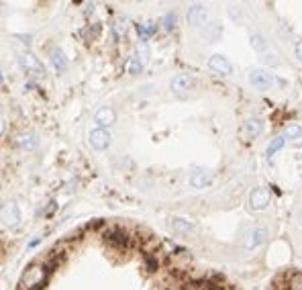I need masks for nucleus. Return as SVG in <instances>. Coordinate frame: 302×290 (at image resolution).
<instances>
[{"label": "nucleus", "mask_w": 302, "mask_h": 290, "mask_svg": "<svg viewBox=\"0 0 302 290\" xmlns=\"http://www.w3.org/2000/svg\"><path fill=\"white\" fill-rule=\"evenodd\" d=\"M47 276H49V274H47L45 266H41V264H31V266L23 272L21 282H19V288H21V290H39V288H43Z\"/></svg>", "instance_id": "f03ea898"}, {"label": "nucleus", "mask_w": 302, "mask_h": 290, "mask_svg": "<svg viewBox=\"0 0 302 290\" xmlns=\"http://www.w3.org/2000/svg\"><path fill=\"white\" fill-rule=\"evenodd\" d=\"M115 121H117V111L111 109V107H100V109L94 113L96 129H109L111 125H115Z\"/></svg>", "instance_id": "f8f14e48"}, {"label": "nucleus", "mask_w": 302, "mask_h": 290, "mask_svg": "<svg viewBox=\"0 0 302 290\" xmlns=\"http://www.w3.org/2000/svg\"><path fill=\"white\" fill-rule=\"evenodd\" d=\"M103 239H105V244H107L109 248L119 250V252H125V250H129V248H133V246L139 244L137 235H133L131 231L121 229V227H113V229L105 231Z\"/></svg>", "instance_id": "f257e3e1"}, {"label": "nucleus", "mask_w": 302, "mask_h": 290, "mask_svg": "<svg viewBox=\"0 0 302 290\" xmlns=\"http://www.w3.org/2000/svg\"><path fill=\"white\" fill-rule=\"evenodd\" d=\"M300 225H302V215H300Z\"/></svg>", "instance_id": "473e14b6"}, {"label": "nucleus", "mask_w": 302, "mask_h": 290, "mask_svg": "<svg viewBox=\"0 0 302 290\" xmlns=\"http://www.w3.org/2000/svg\"><path fill=\"white\" fill-rule=\"evenodd\" d=\"M249 43H251V47L258 52V54H266L268 52V39L262 35V33H254L251 35V39H249Z\"/></svg>", "instance_id": "a211bd4d"}, {"label": "nucleus", "mask_w": 302, "mask_h": 290, "mask_svg": "<svg viewBox=\"0 0 302 290\" xmlns=\"http://www.w3.org/2000/svg\"><path fill=\"white\" fill-rule=\"evenodd\" d=\"M17 145L21 150H33V148H37V137L35 135H23V139H19Z\"/></svg>", "instance_id": "393cba45"}, {"label": "nucleus", "mask_w": 302, "mask_h": 290, "mask_svg": "<svg viewBox=\"0 0 302 290\" xmlns=\"http://www.w3.org/2000/svg\"><path fill=\"white\" fill-rule=\"evenodd\" d=\"M168 225H170V229H172L174 233L186 235V237H188V235H194V231H196V225H194L192 221L184 219V217H170Z\"/></svg>", "instance_id": "ddd939ff"}, {"label": "nucleus", "mask_w": 302, "mask_h": 290, "mask_svg": "<svg viewBox=\"0 0 302 290\" xmlns=\"http://www.w3.org/2000/svg\"><path fill=\"white\" fill-rule=\"evenodd\" d=\"M247 203H249V211H264V209H268V207H270V203H272L270 190H268V188H264V186L254 188V190L249 192Z\"/></svg>", "instance_id": "423d86ee"}, {"label": "nucleus", "mask_w": 302, "mask_h": 290, "mask_svg": "<svg viewBox=\"0 0 302 290\" xmlns=\"http://www.w3.org/2000/svg\"><path fill=\"white\" fill-rule=\"evenodd\" d=\"M284 148H286V139H284L282 135L274 137V139L268 143V148H266V158H268V160H274V156H276L280 150H284Z\"/></svg>", "instance_id": "dca6fc26"}, {"label": "nucleus", "mask_w": 302, "mask_h": 290, "mask_svg": "<svg viewBox=\"0 0 302 290\" xmlns=\"http://www.w3.org/2000/svg\"><path fill=\"white\" fill-rule=\"evenodd\" d=\"M186 19H188V25L190 27H196V29H205L209 25V7L207 5H190L188 7V13H186Z\"/></svg>", "instance_id": "39448f33"}, {"label": "nucleus", "mask_w": 302, "mask_h": 290, "mask_svg": "<svg viewBox=\"0 0 302 290\" xmlns=\"http://www.w3.org/2000/svg\"><path fill=\"white\" fill-rule=\"evenodd\" d=\"M207 68H209V72H213L215 76H223V78H227V76L233 74V64H231L225 56H221V54L211 56L209 62H207Z\"/></svg>", "instance_id": "9d476101"}, {"label": "nucleus", "mask_w": 302, "mask_h": 290, "mask_svg": "<svg viewBox=\"0 0 302 290\" xmlns=\"http://www.w3.org/2000/svg\"><path fill=\"white\" fill-rule=\"evenodd\" d=\"M5 129H7V123H5V115L0 113V137L5 135Z\"/></svg>", "instance_id": "c756f323"}, {"label": "nucleus", "mask_w": 302, "mask_h": 290, "mask_svg": "<svg viewBox=\"0 0 302 290\" xmlns=\"http://www.w3.org/2000/svg\"><path fill=\"white\" fill-rule=\"evenodd\" d=\"M294 56H296L298 62H302V39L296 41V45H294Z\"/></svg>", "instance_id": "c85d7f7f"}, {"label": "nucleus", "mask_w": 302, "mask_h": 290, "mask_svg": "<svg viewBox=\"0 0 302 290\" xmlns=\"http://www.w3.org/2000/svg\"><path fill=\"white\" fill-rule=\"evenodd\" d=\"M288 290H302V272H296L288 278Z\"/></svg>", "instance_id": "bb28decb"}, {"label": "nucleus", "mask_w": 302, "mask_h": 290, "mask_svg": "<svg viewBox=\"0 0 302 290\" xmlns=\"http://www.w3.org/2000/svg\"><path fill=\"white\" fill-rule=\"evenodd\" d=\"M205 35L209 37V41H217L221 35H223V27L219 23H209L205 27Z\"/></svg>", "instance_id": "412c9836"}, {"label": "nucleus", "mask_w": 302, "mask_h": 290, "mask_svg": "<svg viewBox=\"0 0 302 290\" xmlns=\"http://www.w3.org/2000/svg\"><path fill=\"white\" fill-rule=\"evenodd\" d=\"M268 239H270V229L268 227H262V225L251 227L243 235V250L245 252H256L258 248H262L266 244Z\"/></svg>", "instance_id": "7ed1b4c3"}, {"label": "nucleus", "mask_w": 302, "mask_h": 290, "mask_svg": "<svg viewBox=\"0 0 302 290\" xmlns=\"http://www.w3.org/2000/svg\"><path fill=\"white\" fill-rule=\"evenodd\" d=\"M21 64H23V68L29 72V74H35V76H45V68H43V64L33 56V54H23L21 56Z\"/></svg>", "instance_id": "4468645a"}, {"label": "nucleus", "mask_w": 302, "mask_h": 290, "mask_svg": "<svg viewBox=\"0 0 302 290\" xmlns=\"http://www.w3.org/2000/svg\"><path fill=\"white\" fill-rule=\"evenodd\" d=\"M160 266H162V262H160V258L156 256V254H145V270L147 272H158L160 270Z\"/></svg>", "instance_id": "4be33fe9"}, {"label": "nucleus", "mask_w": 302, "mask_h": 290, "mask_svg": "<svg viewBox=\"0 0 302 290\" xmlns=\"http://www.w3.org/2000/svg\"><path fill=\"white\" fill-rule=\"evenodd\" d=\"M188 182H190L192 188L203 190V188L213 186V182H215V174H213L211 170H207V168H194V170L190 172Z\"/></svg>", "instance_id": "1a4fd4ad"}, {"label": "nucleus", "mask_w": 302, "mask_h": 290, "mask_svg": "<svg viewBox=\"0 0 302 290\" xmlns=\"http://www.w3.org/2000/svg\"><path fill=\"white\" fill-rule=\"evenodd\" d=\"M264 119H260V117H249L247 121H245V135L249 137V139H256V137H260L262 133H264Z\"/></svg>", "instance_id": "2eb2a0df"}, {"label": "nucleus", "mask_w": 302, "mask_h": 290, "mask_svg": "<svg viewBox=\"0 0 302 290\" xmlns=\"http://www.w3.org/2000/svg\"><path fill=\"white\" fill-rule=\"evenodd\" d=\"M41 244V237H37V239H33V241H29V246H27V250H35L37 246Z\"/></svg>", "instance_id": "7c9ffc66"}, {"label": "nucleus", "mask_w": 302, "mask_h": 290, "mask_svg": "<svg viewBox=\"0 0 302 290\" xmlns=\"http://www.w3.org/2000/svg\"><path fill=\"white\" fill-rule=\"evenodd\" d=\"M49 60H52V66L58 70V72H64L66 68H68V60H66V56H64V52L62 50H52L49 52Z\"/></svg>", "instance_id": "f3484780"}, {"label": "nucleus", "mask_w": 302, "mask_h": 290, "mask_svg": "<svg viewBox=\"0 0 302 290\" xmlns=\"http://www.w3.org/2000/svg\"><path fill=\"white\" fill-rule=\"evenodd\" d=\"M194 86H196V82H194V78L188 76V74H176V76L170 80V88H172V92H174L176 96H186Z\"/></svg>", "instance_id": "9b49d317"}, {"label": "nucleus", "mask_w": 302, "mask_h": 290, "mask_svg": "<svg viewBox=\"0 0 302 290\" xmlns=\"http://www.w3.org/2000/svg\"><path fill=\"white\" fill-rule=\"evenodd\" d=\"M229 17H231V21L241 23V21H243V7H239V5H231V7H229Z\"/></svg>", "instance_id": "cd10ccee"}, {"label": "nucleus", "mask_w": 302, "mask_h": 290, "mask_svg": "<svg viewBox=\"0 0 302 290\" xmlns=\"http://www.w3.org/2000/svg\"><path fill=\"white\" fill-rule=\"evenodd\" d=\"M282 137L286 141H300L302 139V127L300 125H288L282 133Z\"/></svg>", "instance_id": "6ab92c4d"}, {"label": "nucleus", "mask_w": 302, "mask_h": 290, "mask_svg": "<svg viewBox=\"0 0 302 290\" xmlns=\"http://www.w3.org/2000/svg\"><path fill=\"white\" fill-rule=\"evenodd\" d=\"M0 84H3V74H0Z\"/></svg>", "instance_id": "2f4dec72"}, {"label": "nucleus", "mask_w": 302, "mask_h": 290, "mask_svg": "<svg viewBox=\"0 0 302 290\" xmlns=\"http://www.w3.org/2000/svg\"><path fill=\"white\" fill-rule=\"evenodd\" d=\"M162 27H164V31H174L176 27H178V15L176 13H168L166 17H164V21H162Z\"/></svg>", "instance_id": "b1692460"}, {"label": "nucleus", "mask_w": 302, "mask_h": 290, "mask_svg": "<svg viewBox=\"0 0 302 290\" xmlns=\"http://www.w3.org/2000/svg\"><path fill=\"white\" fill-rule=\"evenodd\" d=\"M88 141H90V148L94 152H107L113 143V137L107 129H92L88 133Z\"/></svg>", "instance_id": "6e6552de"}, {"label": "nucleus", "mask_w": 302, "mask_h": 290, "mask_svg": "<svg viewBox=\"0 0 302 290\" xmlns=\"http://www.w3.org/2000/svg\"><path fill=\"white\" fill-rule=\"evenodd\" d=\"M262 62H264L266 66H270V68H276V66H280V64H282V60L278 58V54H276V52H266V54L262 56Z\"/></svg>", "instance_id": "a878e982"}, {"label": "nucleus", "mask_w": 302, "mask_h": 290, "mask_svg": "<svg viewBox=\"0 0 302 290\" xmlns=\"http://www.w3.org/2000/svg\"><path fill=\"white\" fill-rule=\"evenodd\" d=\"M274 82H276L274 74L264 70V68H256V70L249 72V84L258 90H270L274 86Z\"/></svg>", "instance_id": "0eeeda50"}, {"label": "nucleus", "mask_w": 302, "mask_h": 290, "mask_svg": "<svg viewBox=\"0 0 302 290\" xmlns=\"http://www.w3.org/2000/svg\"><path fill=\"white\" fill-rule=\"evenodd\" d=\"M143 68H145V62H143L139 56H135V58H131V60L127 62V72H129L131 76L141 74V72H143Z\"/></svg>", "instance_id": "aec40b11"}, {"label": "nucleus", "mask_w": 302, "mask_h": 290, "mask_svg": "<svg viewBox=\"0 0 302 290\" xmlns=\"http://www.w3.org/2000/svg\"><path fill=\"white\" fill-rule=\"evenodd\" d=\"M135 29H137V33H139V39H141V41H147L151 35H154V33L158 31V27H156V25H147V27H145V25H135Z\"/></svg>", "instance_id": "5701e85b"}, {"label": "nucleus", "mask_w": 302, "mask_h": 290, "mask_svg": "<svg viewBox=\"0 0 302 290\" xmlns=\"http://www.w3.org/2000/svg\"><path fill=\"white\" fill-rule=\"evenodd\" d=\"M300 148H302V143H300Z\"/></svg>", "instance_id": "72a5a7b5"}, {"label": "nucleus", "mask_w": 302, "mask_h": 290, "mask_svg": "<svg viewBox=\"0 0 302 290\" xmlns=\"http://www.w3.org/2000/svg\"><path fill=\"white\" fill-rule=\"evenodd\" d=\"M0 223H3L5 227H9V229L21 227L23 215H21V207H19L15 201H11V203H7V205L3 207V211H0Z\"/></svg>", "instance_id": "20e7f679"}]
</instances>
